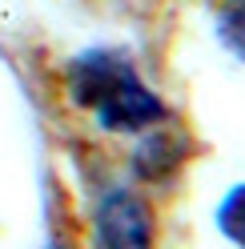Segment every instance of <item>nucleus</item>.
Returning a JSON list of instances; mask_svg holds the SVG:
<instances>
[{
    "label": "nucleus",
    "instance_id": "obj_1",
    "mask_svg": "<svg viewBox=\"0 0 245 249\" xmlns=\"http://www.w3.org/2000/svg\"><path fill=\"white\" fill-rule=\"evenodd\" d=\"M69 101L76 108H88L105 133H145L169 117L165 101L153 92L129 56L113 49H88L69 65Z\"/></svg>",
    "mask_w": 245,
    "mask_h": 249
},
{
    "label": "nucleus",
    "instance_id": "obj_2",
    "mask_svg": "<svg viewBox=\"0 0 245 249\" xmlns=\"http://www.w3.org/2000/svg\"><path fill=\"white\" fill-rule=\"evenodd\" d=\"M101 249H153V209L133 189H113L97 205Z\"/></svg>",
    "mask_w": 245,
    "mask_h": 249
},
{
    "label": "nucleus",
    "instance_id": "obj_3",
    "mask_svg": "<svg viewBox=\"0 0 245 249\" xmlns=\"http://www.w3.org/2000/svg\"><path fill=\"white\" fill-rule=\"evenodd\" d=\"M137 173L141 177H165L181 161V145L173 141V133H145L141 149H137Z\"/></svg>",
    "mask_w": 245,
    "mask_h": 249
},
{
    "label": "nucleus",
    "instance_id": "obj_4",
    "mask_svg": "<svg viewBox=\"0 0 245 249\" xmlns=\"http://www.w3.org/2000/svg\"><path fill=\"white\" fill-rule=\"evenodd\" d=\"M217 40L245 65V0H221V8H217Z\"/></svg>",
    "mask_w": 245,
    "mask_h": 249
},
{
    "label": "nucleus",
    "instance_id": "obj_5",
    "mask_svg": "<svg viewBox=\"0 0 245 249\" xmlns=\"http://www.w3.org/2000/svg\"><path fill=\"white\" fill-rule=\"evenodd\" d=\"M217 229L225 241H233L237 249H245V185H233L221 205H217Z\"/></svg>",
    "mask_w": 245,
    "mask_h": 249
},
{
    "label": "nucleus",
    "instance_id": "obj_6",
    "mask_svg": "<svg viewBox=\"0 0 245 249\" xmlns=\"http://www.w3.org/2000/svg\"><path fill=\"white\" fill-rule=\"evenodd\" d=\"M52 249H65V245H52Z\"/></svg>",
    "mask_w": 245,
    "mask_h": 249
}]
</instances>
